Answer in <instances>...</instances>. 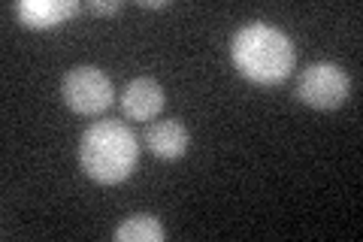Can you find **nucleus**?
Instances as JSON below:
<instances>
[{"label": "nucleus", "mask_w": 363, "mask_h": 242, "mask_svg": "<svg viewBox=\"0 0 363 242\" xmlns=\"http://www.w3.org/2000/svg\"><path fill=\"white\" fill-rule=\"evenodd\" d=\"M230 57L236 70L255 85H279L294 70V43L285 31L267 21H252L236 31Z\"/></svg>", "instance_id": "nucleus-1"}, {"label": "nucleus", "mask_w": 363, "mask_h": 242, "mask_svg": "<svg viewBox=\"0 0 363 242\" xmlns=\"http://www.w3.org/2000/svg\"><path fill=\"white\" fill-rule=\"evenodd\" d=\"M140 160V140L121 121H97L82 133L79 164L100 185H118Z\"/></svg>", "instance_id": "nucleus-2"}, {"label": "nucleus", "mask_w": 363, "mask_h": 242, "mask_svg": "<svg viewBox=\"0 0 363 242\" xmlns=\"http://www.w3.org/2000/svg\"><path fill=\"white\" fill-rule=\"evenodd\" d=\"M61 97L64 103L79 115H100L112 106L116 91H112L109 76L100 67H73L61 82Z\"/></svg>", "instance_id": "nucleus-3"}, {"label": "nucleus", "mask_w": 363, "mask_h": 242, "mask_svg": "<svg viewBox=\"0 0 363 242\" xmlns=\"http://www.w3.org/2000/svg\"><path fill=\"white\" fill-rule=\"evenodd\" d=\"M348 91H351L348 73L339 64H330V61L309 64L297 82V97L306 103V106H315V109L342 106Z\"/></svg>", "instance_id": "nucleus-4"}, {"label": "nucleus", "mask_w": 363, "mask_h": 242, "mask_svg": "<svg viewBox=\"0 0 363 242\" xmlns=\"http://www.w3.org/2000/svg\"><path fill=\"white\" fill-rule=\"evenodd\" d=\"M79 9L82 6L76 0H21V4H16V16L30 31H49L73 18Z\"/></svg>", "instance_id": "nucleus-5"}, {"label": "nucleus", "mask_w": 363, "mask_h": 242, "mask_svg": "<svg viewBox=\"0 0 363 242\" xmlns=\"http://www.w3.org/2000/svg\"><path fill=\"white\" fill-rule=\"evenodd\" d=\"M164 88L155 79H133L121 91V109L133 121H149L164 109Z\"/></svg>", "instance_id": "nucleus-6"}, {"label": "nucleus", "mask_w": 363, "mask_h": 242, "mask_svg": "<svg viewBox=\"0 0 363 242\" xmlns=\"http://www.w3.org/2000/svg\"><path fill=\"white\" fill-rule=\"evenodd\" d=\"M188 143H191V136L185 131V124L176 119H164V121H155L145 128V145L164 160L182 158L188 152Z\"/></svg>", "instance_id": "nucleus-7"}, {"label": "nucleus", "mask_w": 363, "mask_h": 242, "mask_svg": "<svg viewBox=\"0 0 363 242\" xmlns=\"http://www.w3.org/2000/svg\"><path fill=\"white\" fill-rule=\"evenodd\" d=\"M167 230L157 221L155 215H130L118 230H116V242H164Z\"/></svg>", "instance_id": "nucleus-8"}, {"label": "nucleus", "mask_w": 363, "mask_h": 242, "mask_svg": "<svg viewBox=\"0 0 363 242\" xmlns=\"http://www.w3.org/2000/svg\"><path fill=\"white\" fill-rule=\"evenodd\" d=\"M85 6L91 9V13H97V16H116L121 9L118 0H109V4H106V0H91V4H85Z\"/></svg>", "instance_id": "nucleus-9"}, {"label": "nucleus", "mask_w": 363, "mask_h": 242, "mask_svg": "<svg viewBox=\"0 0 363 242\" xmlns=\"http://www.w3.org/2000/svg\"><path fill=\"white\" fill-rule=\"evenodd\" d=\"M140 6H145V9H167L169 4H167V0H143Z\"/></svg>", "instance_id": "nucleus-10"}]
</instances>
